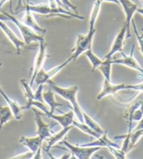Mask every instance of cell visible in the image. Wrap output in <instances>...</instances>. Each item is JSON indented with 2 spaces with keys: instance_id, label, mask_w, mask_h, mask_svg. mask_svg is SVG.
Masks as SVG:
<instances>
[{
  "instance_id": "37",
  "label": "cell",
  "mask_w": 143,
  "mask_h": 159,
  "mask_svg": "<svg viewBox=\"0 0 143 159\" xmlns=\"http://www.w3.org/2000/svg\"><path fill=\"white\" fill-rule=\"evenodd\" d=\"M103 2H109V3H113V4H116L117 5H119V2L118 0H101Z\"/></svg>"
},
{
  "instance_id": "42",
  "label": "cell",
  "mask_w": 143,
  "mask_h": 159,
  "mask_svg": "<svg viewBox=\"0 0 143 159\" xmlns=\"http://www.w3.org/2000/svg\"><path fill=\"white\" fill-rule=\"evenodd\" d=\"M141 2H142V5H143V0H141Z\"/></svg>"
},
{
  "instance_id": "34",
  "label": "cell",
  "mask_w": 143,
  "mask_h": 159,
  "mask_svg": "<svg viewBox=\"0 0 143 159\" xmlns=\"http://www.w3.org/2000/svg\"><path fill=\"white\" fill-rule=\"evenodd\" d=\"M143 129V117L141 119V120L138 121V124H137V126L134 128L133 130H138V129Z\"/></svg>"
},
{
  "instance_id": "7",
  "label": "cell",
  "mask_w": 143,
  "mask_h": 159,
  "mask_svg": "<svg viewBox=\"0 0 143 159\" xmlns=\"http://www.w3.org/2000/svg\"><path fill=\"white\" fill-rule=\"evenodd\" d=\"M47 54V43L45 41H42L39 43V49L34 60V64L32 70V75L30 81V86H32L35 78L38 72L42 68H44L45 61L48 57Z\"/></svg>"
},
{
  "instance_id": "23",
  "label": "cell",
  "mask_w": 143,
  "mask_h": 159,
  "mask_svg": "<svg viewBox=\"0 0 143 159\" xmlns=\"http://www.w3.org/2000/svg\"><path fill=\"white\" fill-rule=\"evenodd\" d=\"M83 117H84V122L88 125L91 129L96 131L99 135H102L105 132V130L102 129L101 125L97 122L95 119H93L91 116L88 115L84 110L83 111Z\"/></svg>"
},
{
  "instance_id": "9",
  "label": "cell",
  "mask_w": 143,
  "mask_h": 159,
  "mask_svg": "<svg viewBox=\"0 0 143 159\" xmlns=\"http://www.w3.org/2000/svg\"><path fill=\"white\" fill-rule=\"evenodd\" d=\"M119 5L123 8L125 14V22L127 27V39L131 37V24L133 20V17L137 12L138 6L132 0H118Z\"/></svg>"
},
{
  "instance_id": "5",
  "label": "cell",
  "mask_w": 143,
  "mask_h": 159,
  "mask_svg": "<svg viewBox=\"0 0 143 159\" xmlns=\"http://www.w3.org/2000/svg\"><path fill=\"white\" fill-rule=\"evenodd\" d=\"M61 143L66 147L68 152L71 153L74 158L78 159H90L96 152L102 149V147H84L80 144L74 145L65 140L61 141Z\"/></svg>"
},
{
  "instance_id": "20",
  "label": "cell",
  "mask_w": 143,
  "mask_h": 159,
  "mask_svg": "<svg viewBox=\"0 0 143 159\" xmlns=\"http://www.w3.org/2000/svg\"><path fill=\"white\" fill-rule=\"evenodd\" d=\"M55 92L50 87L46 92H43V99H44V103H47L50 108V113H54V111L57 109V107L63 106V104L58 103L56 100L55 98Z\"/></svg>"
},
{
  "instance_id": "10",
  "label": "cell",
  "mask_w": 143,
  "mask_h": 159,
  "mask_svg": "<svg viewBox=\"0 0 143 159\" xmlns=\"http://www.w3.org/2000/svg\"><path fill=\"white\" fill-rule=\"evenodd\" d=\"M31 109L32 110L34 114H35V121L37 126L36 133L43 141H44L48 138H49L53 133L51 130V126L43 120L42 115L37 108L32 107Z\"/></svg>"
},
{
  "instance_id": "24",
  "label": "cell",
  "mask_w": 143,
  "mask_h": 159,
  "mask_svg": "<svg viewBox=\"0 0 143 159\" xmlns=\"http://www.w3.org/2000/svg\"><path fill=\"white\" fill-rule=\"evenodd\" d=\"M85 56L86 57L88 60L89 61V62L91 64V67H92V72H94V70H96V69H98V68L101 66V64L103 61V59H101L98 57L95 53H94L92 49H90L87 51H86L84 52Z\"/></svg>"
},
{
  "instance_id": "26",
  "label": "cell",
  "mask_w": 143,
  "mask_h": 159,
  "mask_svg": "<svg viewBox=\"0 0 143 159\" xmlns=\"http://www.w3.org/2000/svg\"><path fill=\"white\" fill-rule=\"evenodd\" d=\"M72 125H73V126H75L76 128H77V129L81 130V131H82L83 133H84L87 135L92 136V137L96 139L101 136V135H99L98 133H97L96 131H94L93 129H91V128L88 126V125H86L84 123V122L73 121Z\"/></svg>"
},
{
  "instance_id": "36",
  "label": "cell",
  "mask_w": 143,
  "mask_h": 159,
  "mask_svg": "<svg viewBox=\"0 0 143 159\" xmlns=\"http://www.w3.org/2000/svg\"><path fill=\"white\" fill-rule=\"evenodd\" d=\"M0 20L2 21H7V20H9V19L7 18V16H5L4 13H0Z\"/></svg>"
},
{
  "instance_id": "8",
  "label": "cell",
  "mask_w": 143,
  "mask_h": 159,
  "mask_svg": "<svg viewBox=\"0 0 143 159\" xmlns=\"http://www.w3.org/2000/svg\"><path fill=\"white\" fill-rule=\"evenodd\" d=\"M127 39V27L124 23L123 27L119 30L114 38L110 51L104 57L105 59H111L116 52H123V48L125 43V39Z\"/></svg>"
},
{
  "instance_id": "19",
  "label": "cell",
  "mask_w": 143,
  "mask_h": 159,
  "mask_svg": "<svg viewBox=\"0 0 143 159\" xmlns=\"http://www.w3.org/2000/svg\"><path fill=\"white\" fill-rule=\"evenodd\" d=\"M72 127L73 125L67 127H62V129L60 130L59 131L53 133L52 135L46 140L47 141V147L46 151L48 152L51 148H52V147L55 146V144L56 143H58L60 141H61L62 140V138L65 136V135L72 129Z\"/></svg>"
},
{
  "instance_id": "1",
  "label": "cell",
  "mask_w": 143,
  "mask_h": 159,
  "mask_svg": "<svg viewBox=\"0 0 143 159\" xmlns=\"http://www.w3.org/2000/svg\"><path fill=\"white\" fill-rule=\"evenodd\" d=\"M24 9H28L32 11V13H36L42 16H57L62 17L64 18H76L84 20V18L81 16H79L74 12L65 9L62 7H51L48 4H32L27 3L25 6L22 7L18 10V11Z\"/></svg>"
},
{
  "instance_id": "39",
  "label": "cell",
  "mask_w": 143,
  "mask_h": 159,
  "mask_svg": "<svg viewBox=\"0 0 143 159\" xmlns=\"http://www.w3.org/2000/svg\"><path fill=\"white\" fill-rule=\"evenodd\" d=\"M8 1V0H0V11H1L2 7L4 5L5 3Z\"/></svg>"
},
{
  "instance_id": "22",
  "label": "cell",
  "mask_w": 143,
  "mask_h": 159,
  "mask_svg": "<svg viewBox=\"0 0 143 159\" xmlns=\"http://www.w3.org/2000/svg\"><path fill=\"white\" fill-rule=\"evenodd\" d=\"M13 118H14V116L10 107L8 106H4L0 105V131L4 126Z\"/></svg>"
},
{
  "instance_id": "12",
  "label": "cell",
  "mask_w": 143,
  "mask_h": 159,
  "mask_svg": "<svg viewBox=\"0 0 143 159\" xmlns=\"http://www.w3.org/2000/svg\"><path fill=\"white\" fill-rule=\"evenodd\" d=\"M125 89H126V84H113L111 83V81H108L104 79L101 91L97 96V100L100 101L107 96L116 95L120 91Z\"/></svg>"
},
{
  "instance_id": "33",
  "label": "cell",
  "mask_w": 143,
  "mask_h": 159,
  "mask_svg": "<svg viewBox=\"0 0 143 159\" xmlns=\"http://www.w3.org/2000/svg\"><path fill=\"white\" fill-rule=\"evenodd\" d=\"M48 4H49L51 7L63 8V6H62L61 0H48Z\"/></svg>"
},
{
  "instance_id": "38",
  "label": "cell",
  "mask_w": 143,
  "mask_h": 159,
  "mask_svg": "<svg viewBox=\"0 0 143 159\" xmlns=\"http://www.w3.org/2000/svg\"><path fill=\"white\" fill-rule=\"evenodd\" d=\"M22 0H18V5H17V8H16V11H18L20 8H21L22 4Z\"/></svg>"
},
{
  "instance_id": "13",
  "label": "cell",
  "mask_w": 143,
  "mask_h": 159,
  "mask_svg": "<svg viewBox=\"0 0 143 159\" xmlns=\"http://www.w3.org/2000/svg\"><path fill=\"white\" fill-rule=\"evenodd\" d=\"M0 29L2 30V32L4 33V34L7 36L8 39L12 43V44L16 48L17 54L20 55V53H21V50L22 48H25V45H27L25 44L23 40L19 39L16 34L13 32V31L5 23L4 21L0 20Z\"/></svg>"
},
{
  "instance_id": "35",
  "label": "cell",
  "mask_w": 143,
  "mask_h": 159,
  "mask_svg": "<svg viewBox=\"0 0 143 159\" xmlns=\"http://www.w3.org/2000/svg\"><path fill=\"white\" fill-rule=\"evenodd\" d=\"M42 147H41V148H39L38 150H37V152L35 153V155H34V157L33 158H42Z\"/></svg>"
},
{
  "instance_id": "40",
  "label": "cell",
  "mask_w": 143,
  "mask_h": 159,
  "mask_svg": "<svg viewBox=\"0 0 143 159\" xmlns=\"http://www.w3.org/2000/svg\"><path fill=\"white\" fill-rule=\"evenodd\" d=\"M137 12L139 13L140 14H141V15L143 16V8H138V10H137Z\"/></svg>"
},
{
  "instance_id": "32",
  "label": "cell",
  "mask_w": 143,
  "mask_h": 159,
  "mask_svg": "<svg viewBox=\"0 0 143 159\" xmlns=\"http://www.w3.org/2000/svg\"><path fill=\"white\" fill-rule=\"evenodd\" d=\"M126 89H132L138 91L139 92H143V82L138 84H126Z\"/></svg>"
},
{
  "instance_id": "4",
  "label": "cell",
  "mask_w": 143,
  "mask_h": 159,
  "mask_svg": "<svg viewBox=\"0 0 143 159\" xmlns=\"http://www.w3.org/2000/svg\"><path fill=\"white\" fill-rule=\"evenodd\" d=\"M96 32V30L93 31L88 30L86 34H79L77 36L75 45L72 50V54L70 56L73 61L78 59L82 54H84L86 51L91 49L93 39Z\"/></svg>"
},
{
  "instance_id": "28",
  "label": "cell",
  "mask_w": 143,
  "mask_h": 159,
  "mask_svg": "<svg viewBox=\"0 0 143 159\" xmlns=\"http://www.w3.org/2000/svg\"><path fill=\"white\" fill-rule=\"evenodd\" d=\"M131 23H132L134 33H135V34L136 36V38H137V41H138V43L140 50H141L142 55H143V38L142 37L141 34H140L139 32H138V28H137V26H136V24L135 21L132 20V22H131Z\"/></svg>"
},
{
  "instance_id": "2",
  "label": "cell",
  "mask_w": 143,
  "mask_h": 159,
  "mask_svg": "<svg viewBox=\"0 0 143 159\" xmlns=\"http://www.w3.org/2000/svg\"><path fill=\"white\" fill-rule=\"evenodd\" d=\"M48 83L55 93L61 96L62 98L65 99L71 104V109L74 111V115L78 119L79 121L84 122V117H83L84 110L79 106L77 101V93L79 91L78 86L74 85L68 87H62L57 85L51 80L48 82Z\"/></svg>"
},
{
  "instance_id": "17",
  "label": "cell",
  "mask_w": 143,
  "mask_h": 159,
  "mask_svg": "<svg viewBox=\"0 0 143 159\" xmlns=\"http://www.w3.org/2000/svg\"><path fill=\"white\" fill-rule=\"evenodd\" d=\"M43 141L38 135L35 137H25V136H22L19 139V143L21 144L22 145L26 147L27 148L29 149L30 151L32 152L34 154L37 152L39 148L42 147Z\"/></svg>"
},
{
  "instance_id": "27",
  "label": "cell",
  "mask_w": 143,
  "mask_h": 159,
  "mask_svg": "<svg viewBox=\"0 0 143 159\" xmlns=\"http://www.w3.org/2000/svg\"><path fill=\"white\" fill-rule=\"evenodd\" d=\"M108 149L111 154H112L115 158L119 159H124L126 158L127 154L126 153L124 150L121 149V147H109Z\"/></svg>"
},
{
  "instance_id": "31",
  "label": "cell",
  "mask_w": 143,
  "mask_h": 159,
  "mask_svg": "<svg viewBox=\"0 0 143 159\" xmlns=\"http://www.w3.org/2000/svg\"><path fill=\"white\" fill-rule=\"evenodd\" d=\"M34 155H35V154H34L32 152L29 151L27 152L22 153V154H21L16 155V157H11V158H12V159H31V158H33Z\"/></svg>"
},
{
  "instance_id": "15",
  "label": "cell",
  "mask_w": 143,
  "mask_h": 159,
  "mask_svg": "<svg viewBox=\"0 0 143 159\" xmlns=\"http://www.w3.org/2000/svg\"><path fill=\"white\" fill-rule=\"evenodd\" d=\"M23 11L24 15L22 16L21 21L23 22L25 25H26L27 26L33 30L37 34L41 35H44V34L47 32V30H46L44 28L42 27L38 23H37L32 11L28 9H24Z\"/></svg>"
},
{
  "instance_id": "6",
  "label": "cell",
  "mask_w": 143,
  "mask_h": 159,
  "mask_svg": "<svg viewBox=\"0 0 143 159\" xmlns=\"http://www.w3.org/2000/svg\"><path fill=\"white\" fill-rule=\"evenodd\" d=\"M71 61H72V59L71 58V57H70L69 58L65 60L63 62H62L61 64L57 65V66L52 68L50 70H46L44 68H42L37 74L35 81H34V82L36 83L37 87L40 84H44L47 82L48 83V82L51 80L53 76L56 75L59 72H61Z\"/></svg>"
},
{
  "instance_id": "25",
  "label": "cell",
  "mask_w": 143,
  "mask_h": 159,
  "mask_svg": "<svg viewBox=\"0 0 143 159\" xmlns=\"http://www.w3.org/2000/svg\"><path fill=\"white\" fill-rule=\"evenodd\" d=\"M112 64L111 62V59H105L101 66L98 68V70L101 72L102 75H103L104 79L108 81H111V66Z\"/></svg>"
},
{
  "instance_id": "30",
  "label": "cell",
  "mask_w": 143,
  "mask_h": 159,
  "mask_svg": "<svg viewBox=\"0 0 143 159\" xmlns=\"http://www.w3.org/2000/svg\"><path fill=\"white\" fill-rule=\"evenodd\" d=\"M62 2V4L63 7L68 11H72L74 13H77V8L74 6L72 3L70 2V0H61Z\"/></svg>"
},
{
  "instance_id": "21",
  "label": "cell",
  "mask_w": 143,
  "mask_h": 159,
  "mask_svg": "<svg viewBox=\"0 0 143 159\" xmlns=\"http://www.w3.org/2000/svg\"><path fill=\"white\" fill-rule=\"evenodd\" d=\"M102 4V2L101 0H96L95 2L93 3L92 9H91V12L90 14L89 18V30L93 31L95 30V25L97 19L98 18L100 11H101V6Z\"/></svg>"
},
{
  "instance_id": "14",
  "label": "cell",
  "mask_w": 143,
  "mask_h": 159,
  "mask_svg": "<svg viewBox=\"0 0 143 159\" xmlns=\"http://www.w3.org/2000/svg\"><path fill=\"white\" fill-rule=\"evenodd\" d=\"M0 95H1L3 98L4 99L5 101L7 102L8 106L10 107L11 110H12L13 114L14 116V119H16L17 121L21 120L22 117V112H23V106H21L16 101H14L11 99L8 96L0 85Z\"/></svg>"
},
{
  "instance_id": "29",
  "label": "cell",
  "mask_w": 143,
  "mask_h": 159,
  "mask_svg": "<svg viewBox=\"0 0 143 159\" xmlns=\"http://www.w3.org/2000/svg\"><path fill=\"white\" fill-rule=\"evenodd\" d=\"M43 88H44V84H40L39 86H37V90L34 93L33 101H39L44 103V99H43Z\"/></svg>"
},
{
  "instance_id": "3",
  "label": "cell",
  "mask_w": 143,
  "mask_h": 159,
  "mask_svg": "<svg viewBox=\"0 0 143 159\" xmlns=\"http://www.w3.org/2000/svg\"><path fill=\"white\" fill-rule=\"evenodd\" d=\"M2 13H4L5 16H7V18L9 19V20L13 22L16 25V26L18 27L20 32L21 34L22 40H23L27 45H30L32 43H39L42 41H44V35L37 34L33 30L31 29L30 27L25 25L21 20H19L18 18H16L14 16L5 12L4 11H2Z\"/></svg>"
},
{
  "instance_id": "18",
  "label": "cell",
  "mask_w": 143,
  "mask_h": 159,
  "mask_svg": "<svg viewBox=\"0 0 143 159\" xmlns=\"http://www.w3.org/2000/svg\"><path fill=\"white\" fill-rule=\"evenodd\" d=\"M74 112L71 109L70 112L67 113H64L62 115H55L54 113H48L47 115V117L48 118L52 119L56 122L61 125L62 127H67L72 125V122L74 121Z\"/></svg>"
},
{
  "instance_id": "16",
  "label": "cell",
  "mask_w": 143,
  "mask_h": 159,
  "mask_svg": "<svg viewBox=\"0 0 143 159\" xmlns=\"http://www.w3.org/2000/svg\"><path fill=\"white\" fill-rule=\"evenodd\" d=\"M80 145L84 146V147H106L109 148L110 147H121L118 143H115L113 140H110L107 136V131L105 130V132L103 134L101 135L99 138H96L95 141L91 142V143H84L80 144Z\"/></svg>"
},
{
  "instance_id": "41",
  "label": "cell",
  "mask_w": 143,
  "mask_h": 159,
  "mask_svg": "<svg viewBox=\"0 0 143 159\" xmlns=\"http://www.w3.org/2000/svg\"><path fill=\"white\" fill-rule=\"evenodd\" d=\"M140 109H141V110L143 113V98L141 101V106H140Z\"/></svg>"
},
{
  "instance_id": "11",
  "label": "cell",
  "mask_w": 143,
  "mask_h": 159,
  "mask_svg": "<svg viewBox=\"0 0 143 159\" xmlns=\"http://www.w3.org/2000/svg\"><path fill=\"white\" fill-rule=\"evenodd\" d=\"M134 49H135V45H133L132 48H131V53L128 55H126L123 52L121 53L122 54V57L117 59H111V62L112 64H119L122 65V66H125L129 69H133L137 70L139 73H141L143 74V68L141 66V65L138 63L137 59L135 58L133 55L134 53Z\"/></svg>"
}]
</instances>
